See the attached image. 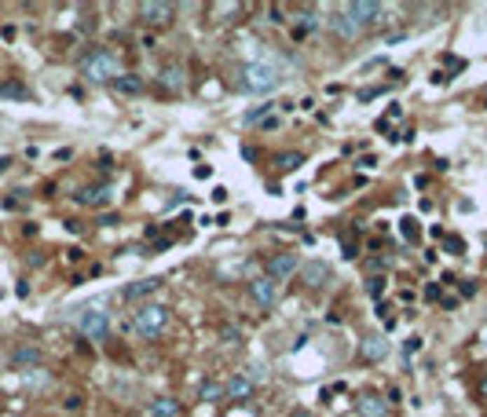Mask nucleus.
<instances>
[{"mask_svg":"<svg viewBox=\"0 0 487 417\" xmlns=\"http://www.w3.org/2000/svg\"><path fill=\"white\" fill-rule=\"evenodd\" d=\"M161 282H165V278H139L132 285H125V300H147L151 293L161 290Z\"/></svg>","mask_w":487,"mask_h":417,"instance_id":"nucleus-16","label":"nucleus"},{"mask_svg":"<svg viewBox=\"0 0 487 417\" xmlns=\"http://www.w3.org/2000/svg\"><path fill=\"white\" fill-rule=\"evenodd\" d=\"M0 95H8V99H29L26 85H19V81H4L0 85Z\"/></svg>","mask_w":487,"mask_h":417,"instance_id":"nucleus-23","label":"nucleus"},{"mask_svg":"<svg viewBox=\"0 0 487 417\" xmlns=\"http://www.w3.org/2000/svg\"><path fill=\"white\" fill-rule=\"evenodd\" d=\"M147 414L151 417H180L184 407H180V399H172V395H158V399H151Z\"/></svg>","mask_w":487,"mask_h":417,"instance_id":"nucleus-15","label":"nucleus"},{"mask_svg":"<svg viewBox=\"0 0 487 417\" xmlns=\"http://www.w3.org/2000/svg\"><path fill=\"white\" fill-rule=\"evenodd\" d=\"M184 77H187V70L180 66V62H169L165 70H161V88H169V92H184Z\"/></svg>","mask_w":487,"mask_h":417,"instance_id":"nucleus-17","label":"nucleus"},{"mask_svg":"<svg viewBox=\"0 0 487 417\" xmlns=\"http://www.w3.org/2000/svg\"><path fill=\"white\" fill-rule=\"evenodd\" d=\"M172 15H176V8L161 4V0H143V4H139V19L151 22V26H169Z\"/></svg>","mask_w":487,"mask_h":417,"instance_id":"nucleus-7","label":"nucleus"},{"mask_svg":"<svg viewBox=\"0 0 487 417\" xmlns=\"http://www.w3.org/2000/svg\"><path fill=\"white\" fill-rule=\"evenodd\" d=\"M297 271H301L297 253H275V256H268V264H264V278H271L275 285H279V282H289Z\"/></svg>","mask_w":487,"mask_h":417,"instance_id":"nucleus-5","label":"nucleus"},{"mask_svg":"<svg viewBox=\"0 0 487 417\" xmlns=\"http://www.w3.org/2000/svg\"><path fill=\"white\" fill-rule=\"evenodd\" d=\"M74 202L85 205V208H103V205H110V187L107 183H88L74 195Z\"/></svg>","mask_w":487,"mask_h":417,"instance_id":"nucleus-9","label":"nucleus"},{"mask_svg":"<svg viewBox=\"0 0 487 417\" xmlns=\"http://www.w3.org/2000/svg\"><path fill=\"white\" fill-rule=\"evenodd\" d=\"M249 300L256 304V308H275V300H279V285H275L271 278H253L249 282Z\"/></svg>","mask_w":487,"mask_h":417,"instance_id":"nucleus-8","label":"nucleus"},{"mask_svg":"<svg viewBox=\"0 0 487 417\" xmlns=\"http://www.w3.org/2000/svg\"><path fill=\"white\" fill-rule=\"evenodd\" d=\"M275 110V103H261V106H253V110H246V118H242V125H261L268 114Z\"/></svg>","mask_w":487,"mask_h":417,"instance_id":"nucleus-21","label":"nucleus"},{"mask_svg":"<svg viewBox=\"0 0 487 417\" xmlns=\"http://www.w3.org/2000/svg\"><path fill=\"white\" fill-rule=\"evenodd\" d=\"M165 326H169V308L165 304H143V308H136V315H132V330H136V337H143V341L161 337Z\"/></svg>","mask_w":487,"mask_h":417,"instance_id":"nucleus-3","label":"nucleus"},{"mask_svg":"<svg viewBox=\"0 0 487 417\" xmlns=\"http://www.w3.org/2000/svg\"><path fill=\"white\" fill-rule=\"evenodd\" d=\"M289 417H312V414H304V410H297V414H289Z\"/></svg>","mask_w":487,"mask_h":417,"instance_id":"nucleus-30","label":"nucleus"},{"mask_svg":"<svg viewBox=\"0 0 487 417\" xmlns=\"http://www.w3.org/2000/svg\"><path fill=\"white\" fill-rule=\"evenodd\" d=\"M81 77L92 85H114L121 77V66H118V55L107 52V48H92V52L81 59Z\"/></svg>","mask_w":487,"mask_h":417,"instance_id":"nucleus-1","label":"nucleus"},{"mask_svg":"<svg viewBox=\"0 0 487 417\" xmlns=\"http://www.w3.org/2000/svg\"><path fill=\"white\" fill-rule=\"evenodd\" d=\"M385 355H388V341H385L381 333H370L366 341L359 344V359L363 362H381Z\"/></svg>","mask_w":487,"mask_h":417,"instance_id":"nucleus-12","label":"nucleus"},{"mask_svg":"<svg viewBox=\"0 0 487 417\" xmlns=\"http://www.w3.org/2000/svg\"><path fill=\"white\" fill-rule=\"evenodd\" d=\"M253 395V381L246 374H231L224 381V399H249Z\"/></svg>","mask_w":487,"mask_h":417,"instance_id":"nucleus-13","label":"nucleus"},{"mask_svg":"<svg viewBox=\"0 0 487 417\" xmlns=\"http://www.w3.org/2000/svg\"><path fill=\"white\" fill-rule=\"evenodd\" d=\"M304 165V154L301 150H289V154H279V169L282 172H297Z\"/></svg>","mask_w":487,"mask_h":417,"instance_id":"nucleus-22","label":"nucleus"},{"mask_svg":"<svg viewBox=\"0 0 487 417\" xmlns=\"http://www.w3.org/2000/svg\"><path fill=\"white\" fill-rule=\"evenodd\" d=\"M447 249H451V253H462L465 242H462V238H447Z\"/></svg>","mask_w":487,"mask_h":417,"instance_id":"nucleus-28","label":"nucleus"},{"mask_svg":"<svg viewBox=\"0 0 487 417\" xmlns=\"http://www.w3.org/2000/svg\"><path fill=\"white\" fill-rule=\"evenodd\" d=\"M341 249H345V260H355V256H359V253H355L359 246H355V234H352V231H348L345 238H341Z\"/></svg>","mask_w":487,"mask_h":417,"instance_id":"nucleus-24","label":"nucleus"},{"mask_svg":"<svg viewBox=\"0 0 487 417\" xmlns=\"http://www.w3.org/2000/svg\"><path fill=\"white\" fill-rule=\"evenodd\" d=\"M330 29H334L337 37H345V41H352V37H359V34H363V29L355 26V19H352V15H348L345 8H341V11L334 15V19H330Z\"/></svg>","mask_w":487,"mask_h":417,"instance_id":"nucleus-14","label":"nucleus"},{"mask_svg":"<svg viewBox=\"0 0 487 417\" xmlns=\"http://www.w3.org/2000/svg\"><path fill=\"white\" fill-rule=\"evenodd\" d=\"M355 410L359 417H388V399H381L378 392H363L355 399Z\"/></svg>","mask_w":487,"mask_h":417,"instance_id":"nucleus-11","label":"nucleus"},{"mask_svg":"<svg viewBox=\"0 0 487 417\" xmlns=\"http://www.w3.org/2000/svg\"><path fill=\"white\" fill-rule=\"evenodd\" d=\"M366 293H370V297L378 300V297L385 293V278H370V282H366Z\"/></svg>","mask_w":487,"mask_h":417,"instance_id":"nucleus-27","label":"nucleus"},{"mask_svg":"<svg viewBox=\"0 0 487 417\" xmlns=\"http://www.w3.org/2000/svg\"><path fill=\"white\" fill-rule=\"evenodd\" d=\"M77 330H81V337H88V341H103L107 330H110V315L100 308V304H92V308H85L77 315Z\"/></svg>","mask_w":487,"mask_h":417,"instance_id":"nucleus-4","label":"nucleus"},{"mask_svg":"<svg viewBox=\"0 0 487 417\" xmlns=\"http://www.w3.org/2000/svg\"><path fill=\"white\" fill-rule=\"evenodd\" d=\"M403 238H407V242H418V220L414 216L403 220Z\"/></svg>","mask_w":487,"mask_h":417,"instance_id":"nucleus-25","label":"nucleus"},{"mask_svg":"<svg viewBox=\"0 0 487 417\" xmlns=\"http://www.w3.org/2000/svg\"><path fill=\"white\" fill-rule=\"evenodd\" d=\"M279 85H282V70L275 62H249V66H242V88L253 95H268Z\"/></svg>","mask_w":487,"mask_h":417,"instance_id":"nucleus-2","label":"nucleus"},{"mask_svg":"<svg viewBox=\"0 0 487 417\" xmlns=\"http://www.w3.org/2000/svg\"><path fill=\"white\" fill-rule=\"evenodd\" d=\"M301 278L308 290H322V285L330 282V264L327 260H312V264H304L301 267Z\"/></svg>","mask_w":487,"mask_h":417,"instance_id":"nucleus-10","label":"nucleus"},{"mask_svg":"<svg viewBox=\"0 0 487 417\" xmlns=\"http://www.w3.org/2000/svg\"><path fill=\"white\" fill-rule=\"evenodd\" d=\"M11 362L19 366V370H22V366H41V351L37 348H15L11 351Z\"/></svg>","mask_w":487,"mask_h":417,"instance_id":"nucleus-20","label":"nucleus"},{"mask_svg":"<svg viewBox=\"0 0 487 417\" xmlns=\"http://www.w3.org/2000/svg\"><path fill=\"white\" fill-rule=\"evenodd\" d=\"M345 11L355 19V26L366 29V26H378L381 22V11L385 8L378 4V0H352V4H345Z\"/></svg>","mask_w":487,"mask_h":417,"instance_id":"nucleus-6","label":"nucleus"},{"mask_svg":"<svg viewBox=\"0 0 487 417\" xmlns=\"http://www.w3.org/2000/svg\"><path fill=\"white\" fill-rule=\"evenodd\" d=\"M220 395H224V384H205V388H202L205 403H213V399H220Z\"/></svg>","mask_w":487,"mask_h":417,"instance_id":"nucleus-26","label":"nucleus"},{"mask_svg":"<svg viewBox=\"0 0 487 417\" xmlns=\"http://www.w3.org/2000/svg\"><path fill=\"white\" fill-rule=\"evenodd\" d=\"M319 26H322V15H319L315 8H312V11H301V22L294 26V37H297V41H304L308 34H315Z\"/></svg>","mask_w":487,"mask_h":417,"instance_id":"nucleus-18","label":"nucleus"},{"mask_svg":"<svg viewBox=\"0 0 487 417\" xmlns=\"http://www.w3.org/2000/svg\"><path fill=\"white\" fill-rule=\"evenodd\" d=\"M480 392H483V399H487V377H483V384H480Z\"/></svg>","mask_w":487,"mask_h":417,"instance_id":"nucleus-29","label":"nucleus"},{"mask_svg":"<svg viewBox=\"0 0 487 417\" xmlns=\"http://www.w3.org/2000/svg\"><path fill=\"white\" fill-rule=\"evenodd\" d=\"M114 88H118L121 95H139L143 92V77L139 73H121L118 81H114Z\"/></svg>","mask_w":487,"mask_h":417,"instance_id":"nucleus-19","label":"nucleus"}]
</instances>
